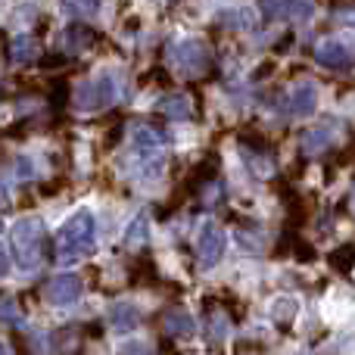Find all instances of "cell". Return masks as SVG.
<instances>
[{
	"instance_id": "obj_1",
	"label": "cell",
	"mask_w": 355,
	"mask_h": 355,
	"mask_svg": "<svg viewBox=\"0 0 355 355\" xmlns=\"http://www.w3.org/2000/svg\"><path fill=\"white\" fill-rule=\"evenodd\" d=\"M94 243H97V221L87 209H78L75 215H69L66 225L56 234V259L60 265L81 262L94 252Z\"/></svg>"
},
{
	"instance_id": "obj_2",
	"label": "cell",
	"mask_w": 355,
	"mask_h": 355,
	"mask_svg": "<svg viewBox=\"0 0 355 355\" xmlns=\"http://www.w3.org/2000/svg\"><path fill=\"white\" fill-rule=\"evenodd\" d=\"M12 256L22 271H37L47 259V227L41 218H19L12 225Z\"/></svg>"
},
{
	"instance_id": "obj_3",
	"label": "cell",
	"mask_w": 355,
	"mask_h": 355,
	"mask_svg": "<svg viewBox=\"0 0 355 355\" xmlns=\"http://www.w3.org/2000/svg\"><path fill=\"white\" fill-rule=\"evenodd\" d=\"M112 103H116V78H110V75H97V78L78 85V91H75V106L81 112H97Z\"/></svg>"
},
{
	"instance_id": "obj_4",
	"label": "cell",
	"mask_w": 355,
	"mask_h": 355,
	"mask_svg": "<svg viewBox=\"0 0 355 355\" xmlns=\"http://www.w3.org/2000/svg\"><path fill=\"white\" fill-rule=\"evenodd\" d=\"M172 60H175V66H181V72L200 75V72H206V66H209V47L200 37H187V41L172 47Z\"/></svg>"
},
{
	"instance_id": "obj_5",
	"label": "cell",
	"mask_w": 355,
	"mask_h": 355,
	"mask_svg": "<svg viewBox=\"0 0 355 355\" xmlns=\"http://www.w3.org/2000/svg\"><path fill=\"white\" fill-rule=\"evenodd\" d=\"M227 250V234L221 225H215V221H206L200 231V240H196V252H200V262L206 265V268H212L215 262H218L221 256H225Z\"/></svg>"
},
{
	"instance_id": "obj_6",
	"label": "cell",
	"mask_w": 355,
	"mask_h": 355,
	"mask_svg": "<svg viewBox=\"0 0 355 355\" xmlns=\"http://www.w3.org/2000/svg\"><path fill=\"white\" fill-rule=\"evenodd\" d=\"M81 290H85V284H81L78 275H56L44 287V300L50 306H72V302L81 300Z\"/></svg>"
},
{
	"instance_id": "obj_7",
	"label": "cell",
	"mask_w": 355,
	"mask_h": 355,
	"mask_svg": "<svg viewBox=\"0 0 355 355\" xmlns=\"http://www.w3.org/2000/svg\"><path fill=\"white\" fill-rule=\"evenodd\" d=\"M315 60H318V66H324V69H349L352 66V50L346 47L343 41L327 37V41H321L318 47H315Z\"/></svg>"
},
{
	"instance_id": "obj_8",
	"label": "cell",
	"mask_w": 355,
	"mask_h": 355,
	"mask_svg": "<svg viewBox=\"0 0 355 355\" xmlns=\"http://www.w3.org/2000/svg\"><path fill=\"white\" fill-rule=\"evenodd\" d=\"M315 106H318V87L312 81H300L290 91V112L293 116H312Z\"/></svg>"
},
{
	"instance_id": "obj_9",
	"label": "cell",
	"mask_w": 355,
	"mask_h": 355,
	"mask_svg": "<svg viewBox=\"0 0 355 355\" xmlns=\"http://www.w3.org/2000/svg\"><path fill=\"white\" fill-rule=\"evenodd\" d=\"M131 144H135V150H141V153H153V150L166 147L168 135H162L153 125H135V128H131Z\"/></svg>"
},
{
	"instance_id": "obj_10",
	"label": "cell",
	"mask_w": 355,
	"mask_h": 355,
	"mask_svg": "<svg viewBox=\"0 0 355 355\" xmlns=\"http://www.w3.org/2000/svg\"><path fill=\"white\" fill-rule=\"evenodd\" d=\"M91 44H94V31L87 28V25H69V28L62 31V37H60V50L62 53H69V56L87 50Z\"/></svg>"
},
{
	"instance_id": "obj_11",
	"label": "cell",
	"mask_w": 355,
	"mask_h": 355,
	"mask_svg": "<svg viewBox=\"0 0 355 355\" xmlns=\"http://www.w3.org/2000/svg\"><path fill=\"white\" fill-rule=\"evenodd\" d=\"M110 324L116 327L119 334H128L141 324V312H137L131 302H116V306L110 309Z\"/></svg>"
},
{
	"instance_id": "obj_12",
	"label": "cell",
	"mask_w": 355,
	"mask_h": 355,
	"mask_svg": "<svg viewBox=\"0 0 355 355\" xmlns=\"http://www.w3.org/2000/svg\"><path fill=\"white\" fill-rule=\"evenodd\" d=\"M193 331H196V321L190 318V312L175 309V312H166V318H162V334L166 337H190Z\"/></svg>"
},
{
	"instance_id": "obj_13",
	"label": "cell",
	"mask_w": 355,
	"mask_h": 355,
	"mask_svg": "<svg viewBox=\"0 0 355 355\" xmlns=\"http://www.w3.org/2000/svg\"><path fill=\"white\" fill-rule=\"evenodd\" d=\"M37 53H41V47H37V41L31 35H16L10 41V60L19 62V66H25V62H35Z\"/></svg>"
},
{
	"instance_id": "obj_14",
	"label": "cell",
	"mask_w": 355,
	"mask_h": 355,
	"mask_svg": "<svg viewBox=\"0 0 355 355\" xmlns=\"http://www.w3.org/2000/svg\"><path fill=\"white\" fill-rule=\"evenodd\" d=\"M156 112L166 119H190L193 106H190V97H184V94H168L156 103Z\"/></svg>"
},
{
	"instance_id": "obj_15",
	"label": "cell",
	"mask_w": 355,
	"mask_h": 355,
	"mask_svg": "<svg viewBox=\"0 0 355 355\" xmlns=\"http://www.w3.org/2000/svg\"><path fill=\"white\" fill-rule=\"evenodd\" d=\"M147 240H150V218L141 212L125 227V246H128V250H141V246H147Z\"/></svg>"
},
{
	"instance_id": "obj_16",
	"label": "cell",
	"mask_w": 355,
	"mask_h": 355,
	"mask_svg": "<svg viewBox=\"0 0 355 355\" xmlns=\"http://www.w3.org/2000/svg\"><path fill=\"white\" fill-rule=\"evenodd\" d=\"M331 147H334V137H331V131L327 128H312V131L302 135V153L306 156H318V153H324V150H331Z\"/></svg>"
},
{
	"instance_id": "obj_17",
	"label": "cell",
	"mask_w": 355,
	"mask_h": 355,
	"mask_svg": "<svg viewBox=\"0 0 355 355\" xmlns=\"http://www.w3.org/2000/svg\"><path fill=\"white\" fill-rule=\"evenodd\" d=\"M0 324H22V309L10 296H0Z\"/></svg>"
},
{
	"instance_id": "obj_18",
	"label": "cell",
	"mask_w": 355,
	"mask_h": 355,
	"mask_svg": "<svg viewBox=\"0 0 355 355\" xmlns=\"http://www.w3.org/2000/svg\"><path fill=\"white\" fill-rule=\"evenodd\" d=\"M331 265L334 268H340V271H349L355 265V243H346V246H340V250H334L331 252Z\"/></svg>"
},
{
	"instance_id": "obj_19",
	"label": "cell",
	"mask_w": 355,
	"mask_h": 355,
	"mask_svg": "<svg viewBox=\"0 0 355 355\" xmlns=\"http://www.w3.org/2000/svg\"><path fill=\"white\" fill-rule=\"evenodd\" d=\"M218 22L221 25H231V28H250L252 19H250V12H246V10H225Z\"/></svg>"
},
{
	"instance_id": "obj_20",
	"label": "cell",
	"mask_w": 355,
	"mask_h": 355,
	"mask_svg": "<svg viewBox=\"0 0 355 355\" xmlns=\"http://www.w3.org/2000/svg\"><path fill=\"white\" fill-rule=\"evenodd\" d=\"M66 10L72 16H94L100 10V0H66Z\"/></svg>"
},
{
	"instance_id": "obj_21",
	"label": "cell",
	"mask_w": 355,
	"mask_h": 355,
	"mask_svg": "<svg viewBox=\"0 0 355 355\" xmlns=\"http://www.w3.org/2000/svg\"><path fill=\"white\" fill-rule=\"evenodd\" d=\"M259 10L265 19H281L287 16V0H259Z\"/></svg>"
},
{
	"instance_id": "obj_22",
	"label": "cell",
	"mask_w": 355,
	"mask_h": 355,
	"mask_svg": "<svg viewBox=\"0 0 355 355\" xmlns=\"http://www.w3.org/2000/svg\"><path fill=\"white\" fill-rule=\"evenodd\" d=\"M315 12V3L312 0H287V16L293 19H309Z\"/></svg>"
},
{
	"instance_id": "obj_23",
	"label": "cell",
	"mask_w": 355,
	"mask_h": 355,
	"mask_svg": "<svg viewBox=\"0 0 355 355\" xmlns=\"http://www.w3.org/2000/svg\"><path fill=\"white\" fill-rule=\"evenodd\" d=\"M12 178H16V181L35 178V166H31L28 156H19V159H12Z\"/></svg>"
},
{
	"instance_id": "obj_24",
	"label": "cell",
	"mask_w": 355,
	"mask_h": 355,
	"mask_svg": "<svg viewBox=\"0 0 355 355\" xmlns=\"http://www.w3.org/2000/svg\"><path fill=\"white\" fill-rule=\"evenodd\" d=\"M296 309H300V306H296L293 300H281V302H277V306H275V318H277V321H287V318H293V315H296Z\"/></svg>"
},
{
	"instance_id": "obj_25",
	"label": "cell",
	"mask_w": 355,
	"mask_h": 355,
	"mask_svg": "<svg viewBox=\"0 0 355 355\" xmlns=\"http://www.w3.org/2000/svg\"><path fill=\"white\" fill-rule=\"evenodd\" d=\"M119 355H153V349H150L147 343H125L122 349H119Z\"/></svg>"
},
{
	"instance_id": "obj_26",
	"label": "cell",
	"mask_w": 355,
	"mask_h": 355,
	"mask_svg": "<svg viewBox=\"0 0 355 355\" xmlns=\"http://www.w3.org/2000/svg\"><path fill=\"white\" fill-rule=\"evenodd\" d=\"M10 275V259H6V252H3V246H0V281Z\"/></svg>"
},
{
	"instance_id": "obj_27",
	"label": "cell",
	"mask_w": 355,
	"mask_h": 355,
	"mask_svg": "<svg viewBox=\"0 0 355 355\" xmlns=\"http://www.w3.org/2000/svg\"><path fill=\"white\" fill-rule=\"evenodd\" d=\"M337 19H340V22L355 25V10H352V6H349V10H337Z\"/></svg>"
},
{
	"instance_id": "obj_28",
	"label": "cell",
	"mask_w": 355,
	"mask_h": 355,
	"mask_svg": "<svg viewBox=\"0 0 355 355\" xmlns=\"http://www.w3.org/2000/svg\"><path fill=\"white\" fill-rule=\"evenodd\" d=\"M0 355H12V349H10V346H6V343H3V340H0Z\"/></svg>"
},
{
	"instance_id": "obj_29",
	"label": "cell",
	"mask_w": 355,
	"mask_h": 355,
	"mask_svg": "<svg viewBox=\"0 0 355 355\" xmlns=\"http://www.w3.org/2000/svg\"><path fill=\"white\" fill-rule=\"evenodd\" d=\"M349 206H352V212H355V187H352V196H349Z\"/></svg>"
},
{
	"instance_id": "obj_30",
	"label": "cell",
	"mask_w": 355,
	"mask_h": 355,
	"mask_svg": "<svg viewBox=\"0 0 355 355\" xmlns=\"http://www.w3.org/2000/svg\"><path fill=\"white\" fill-rule=\"evenodd\" d=\"M0 202H3V196H0Z\"/></svg>"
}]
</instances>
